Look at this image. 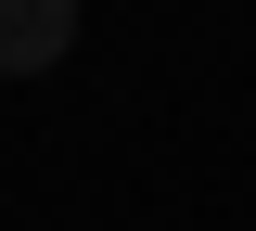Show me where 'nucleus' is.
I'll return each instance as SVG.
<instances>
[{"mask_svg": "<svg viewBox=\"0 0 256 231\" xmlns=\"http://www.w3.org/2000/svg\"><path fill=\"white\" fill-rule=\"evenodd\" d=\"M64 39H77V0H0V77L64 65Z\"/></svg>", "mask_w": 256, "mask_h": 231, "instance_id": "obj_1", "label": "nucleus"}]
</instances>
